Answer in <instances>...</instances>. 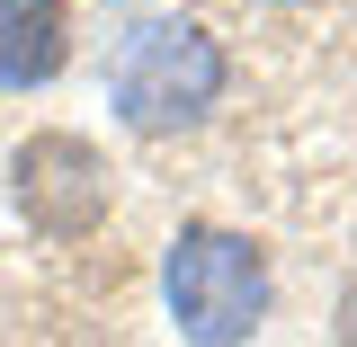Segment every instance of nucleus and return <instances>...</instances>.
Masks as SVG:
<instances>
[{
	"label": "nucleus",
	"instance_id": "1",
	"mask_svg": "<svg viewBox=\"0 0 357 347\" xmlns=\"http://www.w3.org/2000/svg\"><path fill=\"white\" fill-rule=\"evenodd\" d=\"M223 81H232V54L215 45L206 18H143L116 63H107V98L134 134H188L223 107Z\"/></svg>",
	"mask_w": 357,
	"mask_h": 347
},
{
	"label": "nucleus",
	"instance_id": "2",
	"mask_svg": "<svg viewBox=\"0 0 357 347\" xmlns=\"http://www.w3.org/2000/svg\"><path fill=\"white\" fill-rule=\"evenodd\" d=\"M161 285H170L178 339H197V347H241L259 330V312H268L259 241H250V232H223V223H188V232H178Z\"/></svg>",
	"mask_w": 357,
	"mask_h": 347
},
{
	"label": "nucleus",
	"instance_id": "3",
	"mask_svg": "<svg viewBox=\"0 0 357 347\" xmlns=\"http://www.w3.org/2000/svg\"><path fill=\"white\" fill-rule=\"evenodd\" d=\"M18 205L45 241H81L107 214V161L81 134H36V143H18Z\"/></svg>",
	"mask_w": 357,
	"mask_h": 347
},
{
	"label": "nucleus",
	"instance_id": "4",
	"mask_svg": "<svg viewBox=\"0 0 357 347\" xmlns=\"http://www.w3.org/2000/svg\"><path fill=\"white\" fill-rule=\"evenodd\" d=\"M72 63V9L63 0H0V89H45Z\"/></svg>",
	"mask_w": 357,
	"mask_h": 347
},
{
	"label": "nucleus",
	"instance_id": "5",
	"mask_svg": "<svg viewBox=\"0 0 357 347\" xmlns=\"http://www.w3.org/2000/svg\"><path fill=\"white\" fill-rule=\"evenodd\" d=\"M340 347H357V285L340 294Z\"/></svg>",
	"mask_w": 357,
	"mask_h": 347
}]
</instances>
